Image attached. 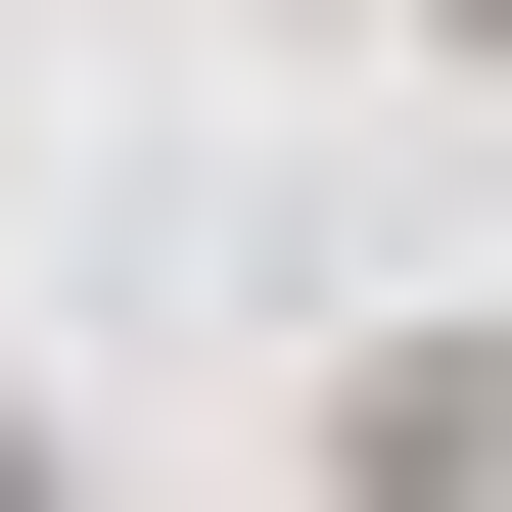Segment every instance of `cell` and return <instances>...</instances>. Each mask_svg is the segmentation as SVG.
<instances>
[{"label":"cell","instance_id":"1","mask_svg":"<svg viewBox=\"0 0 512 512\" xmlns=\"http://www.w3.org/2000/svg\"><path fill=\"white\" fill-rule=\"evenodd\" d=\"M326 512H512V326H373L326 373Z\"/></svg>","mask_w":512,"mask_h":512},{"label":"cell","instance_id":"2","mask_svg":"<svg viewBox=\"0 0 512 512\" xmlns=\"http://www.w3.org/2000/svg\"><path fill=\"white\" fill-rule=\"evenodd\" d=\"M0 512H47V419H0Z\"/></svg>","mask_w":512,"mask_h":512},{"label":"cell","instance_id":"3","mask_svg":"<svg viewBox=\"0 0 512 512\" xmlns=\"http://www.w3.org/2000/svg\"><path fill=\"white\" fill-rule=\"evenodd\" d=\"M419 47H512V0H419Z\"/></svg>","mask_w":512,"mask_h":512}]
</instances>
